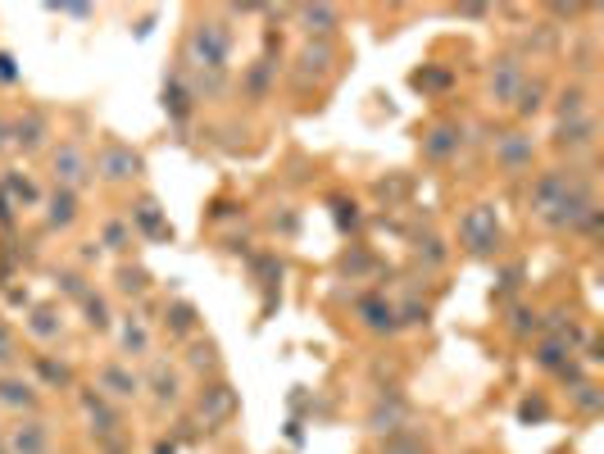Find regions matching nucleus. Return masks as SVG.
Returning <instances> with one entry per match:
<instances>
[{"mask_svg": "<svg viewBox=\"0 0 604 454\" xmlns=\"http://www.w3.org/2000/svg\"><path fill=\"white\" fill-rule=\"evenodd\" d=\"M0 454H5V436H0Z\"/></svg>", "mask_w": 604, "mask_h": 454, "instance_id": "38", "label": "nucleus"}, {"mask_svg": "<svg viewBox=\"0 0 604 454\" xmlns=\"http://www.w3.org/2000/svg\"><path fill=\"white\" fill-rule=\"evenodd\" d=\"M60 14H69V19H91L87 5H60Z\"/></svg>", "mask_w": 604, "mask_h": 454, "instance_id": "37", "label": "nucleus"}, {"mask_svg": "<svg viewBox=\"0 0 604 454\" xmlns=\"http://www.w3.org/2000/svg\"><path fill=\"white\" fill-rule=\"evenodd\" d=\"M5 187H10V196L23 200V205H32V200H37V187H32L28 178H14V173H10V178H5Z\"/></svg>", "mask_w": 604, "mask_h": 454, "instance_id": "31", "label": "nucleus"}, {"mask_svg": "<svg viewBox=\"0 0 604 454\" xmlns=\"http://www.w3.org/2000/svg\"><path fill=\"white\" fill-rule=\"evenodd\" d=\"M5 454H50V432L41 418H19V427H10L5 436Z\"/></svg>", "mask_w": 604, "mask_h": 454, "instance_id": "6", "label": "nucleus"}, {"mask_svg": "<svg viewBox=\"0 0 604 454\" xmlns=\"http://www.w3.org/2000/svg\"><path fill=\"white\" fill-rule=\"evenodd\" d=\"M382 454H427V441H418V436H409V432H396V436H387Z\"/></svg>", "mask_w": 604, "mask_h": 454, "instance_id": "27", "label": "nucleus"}, {"mask_svg": "<svg viewBox=\"0 0 604 454\" xmlns=\"http://www.w3.org/2000/svg\"><path fill=\"white\" fill-rule=\"evenodd\" d=\"M28 327H32V336H41V341H50V336H60V314L55 309H32V318H28Z\"/></svg>", "mask_w": 604, "mask_h": 454, "instance_id": "24", "label": "nucleus"}, {"mask_svg": "<svg viewBox=\"0 0 604 454\" xmlns=\"http://www.w3.org/2000/svg\"><path fill=\"white\" fill-rule=\"evenodd\" d=\"M359 318H364L373 332H391V327H396V309L382 305V300H359Z\"/></svg>", "mask_w": 604, "mask_h": 454, "instance_id": "20", "label": "nucleus"}, {"mask_svg": "<svg viewBox=\"0 0 604 454\" xmlns=\"http://www.w3.org/2000/svg\"><path fill=\"white\" fill-rule=\"evenodd\" d=\"M577 405L586 409V414H595V409H600V391H595V386H577Z\"/></svg>", "mask_w": 604, "mask_h": 454, "instance_id": "34", "label": "nucleus"}, {"mask_svg": "<svg viewBox=\"0 0 604 454\" xmlns=\"http://www.w3.org/2000/svg\"><path fill=\"white\" fill-rule=\"evenodd\" d=\"M496 159L509 168V173H523V168L532 164V137H523V132H505V137L496 141Z\"/></svg>", "mask_w": 604, "mask_h": 454, "instance_id": "11", "label": "nucleus"}, {"mask_svg": "<svg viewBox=\"0 0 604 454\" xmlns=\"http://www.w3.org/2000/svg\"><path fill=\"white\" fill-rule=\"evenodd\" d=\"M405 423H409V405H405V395H396V391L377 395L373 409H368V427H373L377 436H396V432H405Z\"/></svg>", "mask_w": 604, "mask_h": 454, "instance_id": "4", "label": "nucleus"}, {"mask_svg": "<svg viewBox=\"0 0 604 454\" xmlns=\"http://www.w3.org/2000/svg\"><path fill=\"white\" fill-rule=\"evenodd\" d=\"M232 409H237V395H232V386H209L205 395H200V423L205 427H214V423H223V418H232Z\"/></svg>", "mask_w": 604, "mask_h": 454, "instance_id": "8", "label": "nucleus"}, {"mask_svg": "<svg viewBox=\"0 0 604 454\" xmlns=\"http://www.w3.org/2000/svg\"><path fill=\"white\" fill-rule=\"evenodd\" d=\"M119 346H123V355H132V359H141V355H150V327L141 323V318H123V327H119Z\"/></svg>", "mask_w": 604, "mask_h": 454, "instance_id": "15", "label": "nucleus"}, {"mask_svg": "<svg viewBox=\"0 0 604 454\" xmlns=\"http://www.w3.org/2000/svg\"><path fill=\"white\" fill-rule=\"evenodd\" d=\"M191 364L209 368V364H214V346H209V341H205V346H196V350H191Z\"/></svg>", "mask_w": 604, "mask_h": 454, "instance_id": "36", "label": "nucleus"}, {"mask_svg": "<svg viewBox=\"0 0 604 454\" xmlns=\"http://www.w3.org/2000/svg\"><path fill=\"white\" fill-rule=\"evenodd\" d=\"M591 141H595V119H591V114H582V119H573V123L559 128V146H564V150H586Z\"/></svg>", "mask_w": 604, "mask_h": 454, "instance_id": "19", "label": "nucleus"}, {"mask_svg": "<svg viewBox=\"0 0 604 454\" xmlns=\"http://www.w3.org/2000/svg\"><path fill=\"white\" fill-rule=\"evenodd\" d=\"M459 237H464V246L473 250V255H491V250H500V218L491 205H473L464 218H459Z\"/></svg>", "mask_w": 604, "mask_h": 454, "instance_id": "3", "label": "nucleus"}, {"mask_svg": "<svg viewBox=\"0 0 604 454\" xmlns=\"http://www.w3.org/2000/svg\"><path fill=\"white\" fill-rule=\"evenodd\" d=\"M523 82L527 78H523V69H518V60H500L496 69H491V96L509 105V100L518 96V87H523Z\"/></svg>", "mask_w": 604, "mask_h": 454, "instance_id": "13", "label": "nucleus"}, {"mask_svg": "<svg viewBox=\"0 0 604 454\" xmlns=\"http://www.w3.org/2000/svg\"><path fill=\"white\" fill-rule=\"evenodd\" d=\"M91 178V164H87V150L78 146V141H64L60 150H55V182H60L64 191H73L78 196V187Z\"/></svg>", "mask_w": 604, "mask_h": 454, "instance_id": "5", "label": "nucleus"}, {"mask_svg": "<svg viewBox=\"0 0 604 454\" xmlns=\"http://www.w3.org/2000/svg\"><path fill=\"white\" fill-rule=\"evenodd\" d=\"M459 146H464V128H459V123H436V128L423 137L427 159H450V155H459Z\"/></svg>", "mask_w": 604, "mask_h": 454, "instance_id": "9", "label": "nucleus"}, {"mask_svg": "<svg viewBox=\"0 0 604 454\" xmlns=\"http://www.w3.org/2000/svg\"><path fill=\"white\" fill-rule=\"evenodd\" d=\"M119 287L128 291V296H132V291H146V273H141V268H123V282H119Z\"/></svg>", "mask_w": 604, "mask_h": 454, "instance_id": "35", "label": "nucleus"}, {"mask_svg": "<svg viewBox=\"0 0 604 454\" xmlns=\"http://www.w3.org/2000/svg\"><path fill=\"white\" fill-rule=\"evenodd\" d=\"M164 105H169L173 114H178V119L187 114V91H182V82H178V78H173L169 87H164Z\"/></svg>", "mask_w": 604, "mask_h": 454, "instance_id": "30", "label": "nucleus"}, {"mask_svg": "<svg viewBox=\"0 0 604 454\" xmlns=\"http://www.w3.org/2000/svg\"><path fill=\"white\" fill-rule=\"evenodd\" d=\"M105 246L109 250H128L132 246V223H105Z\"/></svg>", "mask_w": 604, "mask_h": 454, "instance_id": "28", "label": "nucleus"}, {"mask_svg": "<svg viewBox=\"0 0 604 454\" xmlns=\"http://www.w3.org/2000/svg\"><path fill=\"white\" fill-rule=\"evenodd\" d=\"M141 386H150V391H155L159 405H178V391H182V386H178V373H173L169 364H155Z\"/></svg>", "mask_w": 604, "mask_h": 454, "instance_id": "16", "label": "nucleus"}, {"mask_svg": "<svg viewBox=\"0 0 604 454\" xmlns=\"http://www.w3.org/2000/svg\"><path fill=\"white\" fill-rule=\"evenodd\" d=\"M82 305H87V323L91 327H109V309H105V300H100V296H91V291H87V296H82Z\"/></svg>", "mask_w": 604, "mask_h": 454, "instance_id": "29", "label": "nucleus"}, {"mask_svg": "<svg viewBox=\"0 0 604 454\" xmlns=\"http://www.w3.org/2000/svg\"><path fill=\"white\" fill-rule=\"evenodd\" d=\"M141 391V377L123 364H105L100 368V395H114V400H132Z\"/></svg>", "mask_w": 604, "mask_h": 454, "instance_id": "10", "label": "nucleus"}, {"mask_svg": "<svg viewBox=\"0 0 604 454\" xmlns=\"http://www.w3.org/2000/svg\"><path fill=\"white\" fill-rule=\"evenodd\" d=\"M132 223H137L146 237H155V241H159V237H173V227L164 223V214H159L155 200H141V205L132 209Z\"/></svg>", "mask_w": 604, "mask_h": 454, "instance_id": "17", "label": "nucleus"}, {"mask_svg": "<svg viewBox=\"0 0 604 454\" xmlns=\"http://www.w3.org/2000/svg\"><path fill=\"white\" fill-rule=\"evenodd\" d=\"M327 64H332V50H327L323 41H318V46H305V50H300V78H309V73H314V78H323Z\"/></svg>", "mask_w": 604, "mask_h": 454, "instance_id": "21", "label": "nucleus"}, {"mask_svg": "<svg viewBox=\"0 0 604 454\" xmlns=\"http://www.w3.org/2000/svg\"><path fill=\"white\" fill-rule=\"evenodd\" d=\"M300 23H305L314 37H327V32H337L341 10H332V5H305V10H300Z\"/></svg>", "mask_w": 604, "mask_h": 454, "instance_id": "18", "label": "nucleus"}, {"mask_svg": "<svg viewBox=\"0 0 604 454\" xmlns=\"http://www.w3.org/2000/svg\"><path fill=\"white\" fill-rule=\"evenodd\" d=\"M0 405L19 409V414H32V409L41 405V395L32 382H23V377H0Z\"/></svg>", "mask_w": 604, "mask_h": 454, "instance_id": "12", "label": "nucleus"}, {"mask_svg": "<svg viewBox=\"0 0 604 454\" xmlns=\"http://www.w3.org/2000/svg\"><path fill=\"white\" fill-rule=\"evenodd\" d=\"M532 209L541 223L550 227H595V218H600V209H595L591 191H586L582 178H573V173H541L532 187Z\"/></svg>", "mask_w": 604, "mask_h": 454, "instance_id": "1", "label": "nucleus"}, {"mask_svg": "<svg viewBox=\"0 0 604 454\" xmlns=\"http://www.w3.org/2000/svg\"><path fill=\"white\" fill-rule=\"evenodd\" d=\"M73 218H78V196L60 187L55 196H50V223H55V227H69Z\"/></svg>", "mask_w": 604, "mask_h": 454, "instance_id": "22", "label": "nucleus"}, {"mask_svg": "<svg viewBox=\"0 0 604 454\" xmlns=\"http://www.w3.org/2000/svg\"><path fill=\"white\" fill-rule=\"evenodd\" d=\"M191 60H196L200 73H214V78H223V69H228V60H232V32H228V23L200 19L196 32H191Z\"/></svg>", "mask_w": 604, "mask_h": 454, "instance_id": "2", "label": "nucleus"}, {"mask_svg": "<svg viewBox=\"0 0 604 454\" xmlns=\"http://www.w3.org/2000/svg\"><path fill=\"white\" fill-rule=\"evenodd\" d=\"M82 409H87V418H91V427H96L100 436H109L114 427H119V414L109 409V400L100 391H82Z\"/></svg>", "mask_w": 604, "mask_h": 454, "instance_id": "14", "label": "nucleus"}, {"mask_svg": "<svg viewBox=\"0 0 604 454\" xmlns=\"http://www.w3.org/2000/svg\"><path fill=\"white\" fill-rule=\"evenodd\" d=\"M0 364H14V332L5 318H0Z\"/></svg>", "mask_w": 604, "mask_h": 454, "instance_id": "33", "label": "nucleus"}, {"mask_svg": "<svg viewBox=\"0 0 604 454\" xmlns=\"http://www.w3.org/2000/svg\"><path fill=\"white\" fill-rule=\"evenodd\" d=\"M541 96H545V87L541 82H523V87H518V96H514V105H518V114H536V109H541Z\"/></svg>", "mask_w": 604, "mask_h": 454, "instance_id": "26", "label": "nucleus"}, {"mask_svg": "<svg viewBox=\"0 0 604 454\" xmlns=\"http://www.w3.org/2000/svg\"><path fill=\"white\" fill-rule=\"evenodd\" d=\"M37 368H41V377H46V382H60V386H69V368L64 364H50V359H37Z\"/></svg>", "mask_w": 604, "mask_h": 454, "instance_id": "32", "label": "nucleus"}, {"mask_svg": "<svg viewBox=\"0 0 604 454\" xmlns=\"http://www.w3.org/2000/svg\"><path fill=\"white\" fill-rule=\"evenodd\" d=\"M164 327H169L173 336H191V332H196V309L182 305V300H178V305H169V314H164Z\"/></svg>", "mask_w": 604, "mask_h": 454, "instance_id": "23", "label": "nucleus"}, {"mask_svg": "<svg viewBox=\"0 0 604 454\" xmlns=\"http://www.w3.org/2000/svg\"><path fill=\"white\" fill-rule=\"evenodd\" d=\"M96 168H100V178H109V182H128L141 173V155L132 146H119V141H114V146L100 150Z\"/></svg>", "mask_w": 604, "mask_h": 454, "instance_id": "7", "label": "nucleus"}, {"mask_svg": "<svg viewBox=\"0 0 604 454\" xmlns=\"http://www.w3.org/2000/svg\"><path fill=\"white\" fill-rule=\"evenodd\" d=\"M41 137H46V119H41V114H28V119H19V146H23V150H37Z\"/></svg>", "mask_w": 604, "mask_h": 454, "instance_id": "25", "label": "nucleus"}]
</instances>
